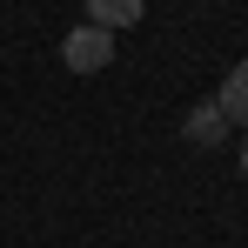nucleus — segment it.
<instances>
[{
    "label": "nucleus",
    "mask_w": 248,
    "mask_h": 248,
    "mask_svg": "<svg viewBox=\"0 0 248 248\" xmlns=\"http://www.w3.org/2000/svg\"><path fill=\"white\" fill-rule=\"evenodd\" d=\"M181 134H188L195 148H221V134H228V114H221L215 101H202V108H195V114L181 121Z\"/></svg>",
    "instance_id": "7ed1b4c3"
},
{
    "label": "nucleus",
    "mask_w": 248,
    "mask_h": 248,
    "mask_svg": "<svg viewBox=\"0 0 248 248\" xmlns=\"http://www.w3.org/2000/svg\"><path fill=\"white\" fill-rule=\"evenodd\" d=\"M242 174H248V141H242Z\"/></svg>",
    "instance_id": "39448f33"
},
{
    "label": "nucleus",
    "mask_w": 248,
    "mask_h": 248,
    "mask_svg": "<svg viewBox=\"0 0 248 248\" xmlns=\"http://www.w3.org/2000/svg\"><path fill=\"white\" fill-rule=\"evenodd\" d=\"M61 61H67V74H101V67L114 61V34H101V27H74V34L61 41Z\"/></svg>",
    "instance_id": "f257e3e1"
},
{
    "label": "nucleus",
    "mask_w": 248,
    "mask_h": 248,
    "mask_svg": "<svg viewBox=\"0 0 248 248\" xmlns=\"http://www.w3.org/2000/svg\"><path fill=\"white\" fill-rule=\"evenodd\" d=\"M148 14V0H87V27H101V34H121Z\"/></svg>",
    "instance_id": "f03ea898"
},
{
    "label": "nucleus",
    "mask_w": 248,
    "mask_h": 248,
    "mask_svg": "<svg viewBox=\"0 0 248 248\" xmlns=\"http://www.w3.org/2000/svg\"><path fill=\"white\" fill-rule=\"evenodd\" d=\"M215 108H221L228 121L248 127V61H242V67H228V81H221V94H215Z\"/></svg>",
    "instance_id": "20e7f679"
}]
</instances>
